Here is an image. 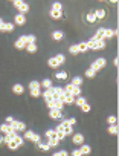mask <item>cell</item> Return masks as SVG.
Here are the masks:
<instances>
[{
  "instance_id": "cell-1",
  "label": "cell",
  "mask_w": 119,
  "mask_h": 156,
  "mask_svg": "<svg viewBox=\"0 0 119 156\" xmlns=\"http://www.w3.org/2000/svg\"><path fill=\"white\" fill-rule=\"evenodd\" d=\"M64 61H66V57L63 54H58V55H55V57H52V58L47 60V66L52 69H57L60 64H63Z\"/></svg>"
},
{
  "instance_id": "cell-2",
  "label": "cell",
  "mask_w": 119,
  "mask_h": 156,
  "mask_svg": "<svg viewBox=\"0 0 119 156\" xmlns=\"http://www.w3.org/2000/svg\"><path fill=\"white\" fill-rule=\"evenodd\" d=\"M55 130H63V132L66 133V136H67V135H72V133H73V126L70 124L69 119H63V121H61V124H58V126H57Z\"/></svg>"
},
{
  "instance_id": "cell-3",
  "label": "cell",
  "mask_w": 119,
  "mask_h": 156,
  "mask_svg": "<svg viewBox=\"0 0 119 156\" xmlns=\"http://www.w3.org/2000/svg\"><path fill=\"white\" fill-rule=\"evenodd\" d=\"M23 141H25L23 138L17 135V136L14 138V139H11L9 142H6V145H8V149H11V150H15V149H19V147H20L21 144H23Z\"/></svg>"
},
{
  "instance_id": "cell-4",
  "label": "cell",
  "mask_w": 119,
  "mask_h": 156,
  "mask_svg": "<svg viewBox=\"0 0 119 156\" xmlns=\"http://www.w3.org/2000/svg\"><path fill=\"white\" fill-rule=\"evenodd\" d=\"M105 64H107V60H105V58H98V60H95L93 63H92L90 69L95 70V72H98V70H101Z\"/></svg>"
},
{
  "instance_id": "cell-5",
  "label": "cell",
  "mask_w": 119,
  "mask_h": 156,
  "mask_svg": "<svg viewBox=\"0 0 119 156\" xmlns=\"http://www.w3.org/2000/svg\"><path fill=\"white\" fill-rule=\"evenodd\" d=\"M64 90L69 92L70 95H73V96H79V95H81V89H79V86H73L72 83H69L67 86H66Z\"/></svg>"
},
{
  "instance_id": "cell-6",
  "label": "cell",
  "mask_w": 119,
  "mask_h": 156,
  "mask_svg": "<svg viewBox=\"0 0 119 156\" xmlns=\"http://www.w3.org/2000/svg\"><path fill=\"white\" fill-rule=\"evenodd\" d=\"M9 126L14 129L15 132H25V130H26V124H25V123H21V121H15V119L9 124Z\"/></svg>"
},
{
  "instance_id": "cell-7",
  "label": "cell",
  "mask_w": 119,
  "mask_h": 156,
  "mask_svg": "<svg viewBox=\"0 0 119 156\" xmlns=\"http://www.w3.org/2000/svg\"><path fill=\"white\" fill-rule=\"evenodd\" d=\"M43 98H45V101H46V102H49V101H54V100H55V95H54V92H52V87L46 89V90L43 92Z\"/></svg>"
},
{
  "instance_id": "cell-8",
  "label": "cell",
  "mask_w": 119,
  "mask_h": 156,
  "mask_svg": "<svg viewBox=\"0 0 119 156\" xmlns=\"http://www.w3.org/2000/svg\"><path fill=\"white\" fill-rule=\"evenodd\" d=\"M26 44H28V40H26V35H21V37L15 42V48L17 49H25Z\"/></svg>"
},
{
  "instance_id": "cell-9",
  "label": "cell",
  "mask_w": 119,
  "mask_h": 156,
  "mask_svg": "<svg viewBox=\"0 0 119 156\" xmlns=\"http://www.w3.org/2000/svg\"><path fill=\"white\" fill-rule=\"evenodd\" d=\"M72 141H73V144H84V135L82 133H75V135L72 136Z\"/></svg>"
},
{
  "instance_id": "cell-10",
  "label": "cell",
  "mask_w": 119,
  "mask_h": 156,
  "mask_svg": "<svg viewBox=\"0 0 119 156\" xmlns=\"http://www.w3.org/2000/svg\"><path fill=\"white\" fill-rule=\"evenodd\" d=\"M49 116L52 119H61V118H63V113H61V110H58V109H51Z\"/></svg>"
},
{
  "instance_id": "cell-11",
  "label": "cell",
  "mask_w": 119,
  "mask_h": 156,
  "mask_svg": "<svg viewBox=\"0 0 119 156\" xmlns=\"http://www.w3.org/2000/svg\"><path fill=\"white\" fill-rule=\"evenodd\" d=\"M14 28H15L14 23H11V21H5V23H3V26H2V31H3V32H12V31H14Z\"/></svg>"
},
{
  "instance_id": "cell-12",
  "label": "cell",
  "mask_w": 119,
  "mask_h": 156,
  "mask_svg": "<svg viewBox=\"0 0 119 156\" xmlns=\"http://www.w3.org/2000/svg\"><path fill=\"white\" fill-rule=\"evenodd\" d=\"M26 23V17H25V14H17L15 17H14V25H25Z\"/></svg>"
},
{
  "instance_id": "cell-13",
  "label": "cell",
  "mask_w": 119,
  "mask_h": 156,
  "mask_svg": "<svg viewBox=\"0 0 119 156\" xmlns=\"http://www.w3.org/2000/svg\"><path fill=\"white\" fill-rule=\"evenodd\" d=\"M116 34H118L116 29H107V28H104V38H112Z\"/></svg>"
},
{
  "instance_id": "cell-14",
  "label": "cell",
  "mask_w": 119,
  "mask_h": 156,
  "mask_svg": "<svg viewBox=\"0 0 119 156\" xmlns=\"http://www.w3.org/2000/svg\"><path fill=\"white\" fill-rule=\"evenodd\" d=\"M12 92H14L15 95H21V93L25 92V87L21 86V84H14V86H12Z\"/></svg>"
},
{
  "instance_id": "cell-15",
  "label": "cell",
  "mask_w": 119,
  "mask_h": 156,
  "mask_svg": "<svg viewBox=\"0 0 119 156\" xmlns=\"http://www.w3.org/2000/svg\"><path fill=\"white\" fill-rule=\"evenodd\" d=\"M86 102H87V100H86L84 96H81V95H79V96H75V102H73V104H76L78 107H81L82 104H86Z\"/></svg>"
},
{
  "instance_id": "cell-16",
  "label": "cell",
  "mask_w": 119,
  "mask_h": 156,
  "mask_svg": "<svg viewBox=\"0 0 119 156\" xmlns=\"http://www.w3.org/2000/svg\"><path fill=\"white\" fill-rule=\"evenodd\" d=\"M11 130H14V129H12L9 124H2V126H0V132H2L3 135H8Z\"/></svg>"
},
{
  "instance_id": "cell-17",
  "label": "cell",
  "mask_w": 119,
  "mask_h": 156,
  "mask_svg": "<svg viewBox=\"0 0 119 156\" xmlns=\"http://www.w3.org/2000/svg\"><path fill=\"white\" fill-rule=\"evenodd\" d=\"M51 17L54 20H58L63 17V11H55V9H51Z\"/></svg>"
},
{
  "instance_id": "cell-18",
  "label": "cell",
  "mask_w": 119,
  "mask_h": 156,
  "mask_svg": "<svg viewBox=\"0 0 119 156\" xmlns=\"http://www.w3.org/2000/svg\"><path fill=\"white\" fill-rule=\"evenodd\" d=\"M76 48H78V52H86V51H89L87 42H81V43H78V44H76Z\"/></svg>"
},
{
  "instance_id": "cell-19",
  "label": "cell",
  "mask_w": 119,
  "mask_h": 156,
  "mask_svg": "<svg viewBox=\"0 0 119 156\" xmlns=\"http://www.w3.org/2000/svg\"><path fill=\"white\" fill-rule=\"evenodd\" d=\"M79 150H81L82 155H90L92 153V147L87 145V144H81V149H79Z\"/></svg>"
},
{
  "instance_id": "cell-20",
  "label": "cell",
  "mask_w": 119,
  "mask_h": 156,
  "mask_svg": "<svg viewBox=\"0 0 119 156\" xmlns=\"http://www.w3.org/2000/svg\"><path fill=\"white\" fill-rule=\"evenodd\" d=\"M64 34L61 32V31H55V32H52V38L55 40V42H60V40H63Z\"/></svg>"
},
{
  "instance_id": "cell-21",
  "label": "cell",
  "mask_w": 119,
  "mask_h": 156,
  "mask_svg": "<svg viewBox=\"0 0 119 156\" xmlns=\"http://www.w3.org/2000/svg\"><path fill=\"white\" fill-rule=\"evenodd\" d=\"M95 40H105L104 38V28H99L98 31H96V34L93 35Z\"/></svg>"
},
{
  "instance_id": "cell-22",
  "label": "cell",
  "mask_w": 119,
  "mask_h": 156,
  "mask_svg": "<svg viewBox=\"0 0 119 156\" xmlns=\"http://www.w3.org/2000/svg\"><path fill=\"white\" fill-rule=\"evenodd\" d=\"M75 102V96L70 95L69 92H66V98H64V104H73Z\"/></svg>"
},
{
  "instance_id": "cell-23",
  "label": "cell",
  "mask_w": 119,
  "mask_h": 156,
  "mask_svg": "<svg viewBox=\"0 0 119 156\" xmlns=\"http://www.w3.org/2000/svg\"><path fill=\"white\" fill-rule=\"evenodd\" d=\"M25 49H28L29 54H34V52H37V44H35V43H28Z\"/></svg>"
},
{
  "instance_id": "cell-24",
  "label": "cell",
  "mask_w": 119,
  "mask_h": 156,
  "mask_svg": "<svg viewBox=\"0 0 119 156\" xmlns=\"http://www.w3.org/2000/svg\"><path fill=\"white\" fill-rule=\"evenodd\" d=\"M17 9L20 11V14H25V12H28V11H29V5H28L26 2H23L19 8H17Z\"/></svg>"
},
{
  "instance_id": "cell-25",
  "label": "cell",
  "mask_w": 119,
  "mask_h": 156,
  "mask_svg": "<svg viewBox=\"0 0 119 156\" xmlns=\"http://www.w3.org/2000/svg\"><path fill=\"white\" fill-rule=\"evenodd\" d=\"M41 89V86H40L38 81H31L29 83V90H40Z\"/></svg>"
},
{
  "instance_id": "cell-26",
  "label": "cell",
  "mask_w": 119,
  "mask_h": 156,
  "mask_svg": "<svg viewBox=\"0 0 119 156\" xmlns=\"http://www.w3.org/2000/svg\"><path fill=\"white\" fill-rule=\"evenodd\" d=\"M93 14H95V17H96V20H98V19L102 20L104 17H105V11H104V9H96Z\"/></svg>"
},
{
  "instance_id": "cell-27",
  "label": "cell",
  "mask_w": 119,
  "mask_h": 156,
  "mask_svg": "<svg viewBox=\"0 0 119 156\" xmlns=\"http://www.w3.org/2000/svg\"><path fill=\"white\" fill-rule=\"evenodd\" d=\"M64 107V102L60 101V100H54V109H58V110H63Z\"/></svg>"
},
{
  "instance_id": "cell-28",
  "label": "cell",
  "mask_w": 119,
  "mask_h": 156,
  "mask_svg": "<svg viewBox=\"0 0 119 156\" xmlns=\"http://www.w3.org/2000/svg\"><path fill=\"white\" fill-rule=\"evenodd\" d=\"M47 144H49V147H57L60 144V141L57 139V138H49V139H47Z\"/></svg>"
},
{
  "instance_id": "cell-29",
  "label": "cell",
  "mask_w": 119,
  "mask_h": 156,
  "mask_svg": "<svg viewBox=\"0 0 119 156\" xmlns=\"http://www.w3.org/2000/svg\"><path fill=\"white\" fill-rule=\"evenodd\" d=\"M45 136L47 138V139H49V138H57V132H55V129H54V130H52V129H51V130H46Z\"/></svg>"
},
{
  "instance_id": "cell-30",
  "label": "cell",
  "mask_w": 119,
  "mask_h": 156,
  "mask_svg": "<svg viewBox=\"0 0 119 156\" xmlns=\"http://www.w3.org/2000/svg\"><path fill=\"white\" fill-rule=\"evenodd\" d=\"M40 86L45 87V89H49V87H52V81L51 80H43V81L40 83Z\"/></svg>"
},
{
  "instance_id": "cell-31",
  "label": "cell",
  "mask_w": 119,
  "mask_h": 156,
  "mask_svg": "<svg viewBox=\"0 0 119 156\" xmlns=\"http://www.w3.org/2000/svg\"><path fill=\"white\" fill-rule=\"evenodd\" d=\"M107 130H108V133H110V135H118V126H116V124L110 126V127L107 129Z\"/></svg>"
},
{
  "instance_id": "cell-32",
  "label": "cell",
  "mask_w": 119,
  "mask_h": 156,
  "mask_svg": "<svg viewBox=\"0 0 119 156\" xmlns=\"http://www.w3.org/2000/svg\"><path fill=\"white\" fill-rule=\"evenodd\" d=\"M107 123L110 124V126H113V124H116V123H118V118H116V115H110V116L107 118Z\"/></svg>"
},
{
  "instance_id": "cell-33",
  "label": "cell",
  "mask_w": 119,
  "mask_h": 156,
  "mask_svg": "<svg viewBox=\"0 0 119 156\" xmlns=\"http://www.w3.org/2000/svg\"><path fill=\"white\" fill-rule=\"evenodd\" d=\"M55 78H57V80H60V81H63V80L67 78V72H58V74L55 75Z\"/></svg>"
},
{
  "instance_id": "cell-34",
  "label": "cell",
  "mask_w": 119,
  "mask_h": 156,
  "mask_svg": "<svg viewBox=\"0 0 119 156\" xmlns=\"http://www.w3.org/2000/svg\"><path fill=\"white\" fill-rule=\"evenodd\" d=\"M72 84H73V86H81V84H82V78H81V77L72 78Z\"/></svg>"
},
{
  "instance_id": "cell-35",
  "label": "cell",
  "mask_w": 119,
  "mask_h": 156,
  "mask_svg": "<svg viewBox=\"0 0 119 156\" xmlns=\"http://www.w3.org/2000/svg\"><path fill=\"white\" fill-rule=\"evenodd\" d=\"M55 132H57V139H58V141H63L66 138V133L63 130H55Z\"/></svg>"
},
{
  "instance_id": "cell-36",
  "label": "cell",
  "mask_w": 119,
  "mask_h": 156,
  "mask_svg": "<svg viewBox=\"0 0 119 156\" xmlns=\"http://www.w3.org/2000/svg\"><path fill=\"white\" fill-rule=\"evenodd\" d=\"M38 147H40L41 150H45V151H47V150L51 149L49 144H47V141H46V142H38Z\"/></svg>"
},
{
  "instance_id": "cell-37",
  "label": "cell",
  "mask_w": 119,
  "mask_h": 156,
  "mask_svg": "<svg viewBox=\"0 0 119 156\" xmlns=\"http://www.w3.org/2000/svg\"><path fill=\"white\" fill-rule=\"evenodd\" d=\"M69 52H70L72 55H76V54H79V52H78V48H76V44H72V46L69 48Z\"/></svg>"
},
{
  "instance_id": "cell-38",
  "label": "cell",
  "mask_w": 119,
  "mask_h": 156,
  "mask_svg": "<svg viewBox=\"0 0 119 156\" xmlns=\"http://www.w3.org/2000/svg\"><path fill=\"white\" fill-rule=\"evenodd\" d=\"M52 9H55V11H63V5H61L60 2H55L54 5H52Z\"/></svg>"
},
{
  "instance_id": "cell-39",
  "label": "cell",
  "mask_w": 119,
  "mask_h": 156,
  "mask_svg": "<svg viewBox=\"0 0 119 156\" xmlns=\"http://www.w3.org/2000/svg\"><path fill=\"white\" fill-rule=\"evenodd\" d=\"M87 21H89V23H95V21H96V17H95V14H93V12L87 14Z\"/></svg>"
},
{
  "instance_id": "cell-40",
  "label": "cell",
  "mask_w": 119,
  "mask_h": 156,
  "mask_svg": "<svg viewBox=\"0 0 119 156\" xmlns=\"http://www.w3.org/2000/svg\"><path fill=\"white\" fill-rule=\"evenodd\" d=\"M32 136H34V132L32 130H25V139H32Z\"/></svg>"
},
{
  "instance_id": "cell-41",
  "label": "cell",
  "mask_w": 119,
  "mask_h": 156,
  "mask_svg": "<svg viewBox=\"0 0 119 156\" xmlns=\"http://www.w3.org/2000/svg\"><path fill=\"white\" fill-rule=\"evenodd\" d=\"M95 74L96 72H95V70H92V69H87L86 70V77L87 78H95Z\"/></svg>"
},
{
  "instance_id": "cell-42",
  "label": "cell",
  "mask_w": 119,
  "mask_h": 156,
  "mask_svg": "<svg viewBox=\"0 0 119 156\" xmlns=\"http://www.w3.org/2000/svg\"><path fill=\"white\" fill-rule=\"evenodd\" d=\"M90 109H92V107H90L89 102H86V104H82V106H81V110H82V112H86V113H87V112H90Z\"/></svg>"
},
{
  "instance_id": "cell-43",
  "label": "cell",
  "mask_w": 119,
  "mask_h": 156,
  "mask_svg": "<svg viewBox=\"0 0 119 156\" xmlns=\"http://www.w3.org/2000/svg\"><path fill=\"white\" fill-rule=\"evenodd\" d=\"M26 40H28V43H35L37 42V37H35V35H26Z\"/></svg>"
},
{
  "instance_id": "cell-44",
  "label": "cell",
  "mask_w": 119,
  "mask_h": 156,
  "mask_svg": "<svg viewBox=\"0 0 119 156\" xmlns=\"http://www.w3.org/2000/svg\"><path fill=\"white\" fill-rule=\"evenodd\" d=\"M40 139H41V138H40V135H37V133H34V136H32V139H31V141H32V142H35V144H38V142H40Z\"/></svg>"
},
{
  "instance_id": "cell-45",
  "label": "cell",
  "mask_w": 119,
  "mask_h": 156,
  "mask_svg": "<svg viewBox=\"0 0 119 156\" xmlns=\"http://www.w3.org/2000/svg\"><path fill=\"white\" fill-rule=\"evenodd\" d=\"M72 156H82V153H81V150L79 149H76V150L72 151Z\"/></svg>"
},
{
  "instance_id": "cell-46",
  "label": "cell",
  "mask_w": 119,
  "mask_h": 156,
  "mask_svg": "<svg viewBox=\"0 0 119 156\" xmlns=\"http://www.w3.org/2000/svg\"><path fill=\"white\" fill-rule=\"evenodd\" d=\"M12 3H14V6H15V8H19L21 3H23V0H12Z\"/></svg>"
},
{
  "instance_id": "cell-47",
  "label": "cell",
  "mask_w": 119,
  "mask_h": 156,
  "mask_svg": "<svg viewBox=\"0 0 119 156\" xmlns=\"http://www.w3.org/2000/svg\"><path fill=\"white\" fill-rule=\"evenodd\" d=\"M12 121H14V118H12V116H8L6 118V124H11Z\"/></svg>"
},
{
  "instance_id": "cell-48",
  "label": "cell",
  "mask_w": 119,
  "mask_h": 156,
  "mask_svg": "<svg viewBox=\"0 0 119 156\" xmlns=\"http://www.w3.org/2000/svg\"><path fill=\"white\" fill-rule=\"evenodd\" d=\"M60 155H61V156H69V153H67L66 150H61V151H60Z\"/></svg>"
},
{
  "instance_id": "cell-49",
  "label": "cell",
  "mask_w": 119,
  "mask_h": 156,
  "mask_svg": "<svg viewBox=\"0 0 119 156\" xmlns=\"http://www.w3.org/2000/svg\"><path fill=\"white\" fill-rule=\"evenodd\" d=\"M69 121H70V124H72V126H75V124H76V119H75V118H70Z\"/></svg>"
},
{
  "instance_id": "cell-50",
  "label": "cell",
  "mask_w": 119,
  "mask_h": 156,
  "mask_svg": "<svg viewBox=\"0 0 119 156\" xmlns=\"http://www.w3.org/2000/svg\"><path fill=\"white\" fill-rule=\"evenodd\" d=\"M3 23H5V21H3L2 19H0V31H2V26H3Z\"/></svg>"
},
{
  "instance_id": "cell-51",
  "label": "cell",
  "mask_w": 119,
  "mask_h": 156,
  "mask_svg": "<svg viewBox=\"0 0 119 156\" xmlns=\"http://www.w3.org/2000/svg\"><path fill=\"white\" fill-rule=\"evenodd\" d=\"M0 144H3V136H0Z\"/></svg>"
},
{
  "instance_id": "cell-52",
  "label": "cell",
  "mask_w": 119,
  "mask_h": 156,
  "mask_svg": "<svg viewBox=\"0 0 119 156\" xmlns=\"http://www.w3.org/2000/svg\"><path fill=\"white\" fill-rule=\"evenodd\" d=\"M52 156H61V155H60V151H58V153H54Z\"/></svg>"
},
{
  "instance_id": "cell-53",
  "label": "cell",
  "mask_w": 119,
  "mask_h": 156,
  "mask_svg": "<svg viewBox=\"0 0 119 156\" xmlns=\"http://www.w3.org/2000/svg\"><path fill=\"white\" fill-rule=\"evenodd\" d=\"M110 2H112V3H116V2H118V0H110Z\"/></svg>"
}]
</instances>
